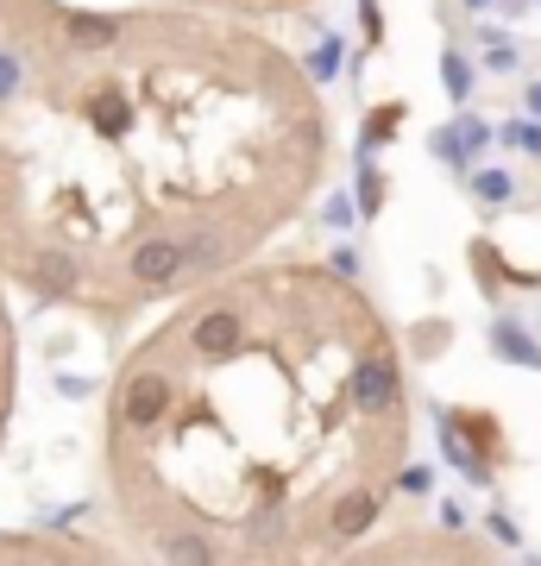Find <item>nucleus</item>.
Here are the masks:
<instances>
[{
	"label": "nucleus",
	"mask_w": 541,
	"mask_h": 566,
	"mask_svg": "<svg viewBox=\"0 0 541 566\" xmlns=\"http://www.w3.org/2000/svg\"><path fill=\"white\" fill-rule=\"evenodd\" d=\"M346 385H353V403H360L365 422H384V428L403 422V371H397V359H391L384 346H372V353L353 359Z\"/></svg>",
	"instance_id": "nucleus-1"
},
{
	"label": "nucleus",
	"mask_w": 541,
	"mask_h": 566,
	"mask_svg": "<svg viewBox=\"0 0 541 566\" xmlns=\"http://www.w3.org/2000/svg\"><path fill=\"white\" fill-rule=\"evenodd\" d=\"M126 277H133V290H145V296L177 290L183 277H196V271H189V245H183V233H145V240L126 252Z\"/></svg>",
	"instance_id": "nucleus-2"
},
{
	"label": "nucleus",
	"mask_w": 541,
	"mask_h": 566,
	"mask_svg": "<svg viewBox=\"0 0 541 566\" xmlns=\"http://www.w3.org/2000/svg\"><path fill=\"white\" fill-rule=\"evenodd\" d=\"M183 346H189L196 359H233L246 346V308H233V303L189 308V315H183Z\"/></svg>",
	"instance_id": "nucleus-3"
},
{
	"label": "nucleus",
	"mask_w": 541,
	"mask_h": 566,
	"mask_svg": "<svg viewBox=\"0 0 541 566\" xmlns=\"http://www.w3.org/2000/svg\"><path fill=\"white\" fill-rule=\"evenodd\" d=\"M384 516V491L378 485H346V491H334L327 497V542H360L365 528Z\"/></svg>",
	"instance_id": "nucleus-4"
},
{
	"label": "nucleus",
	"mask_w": 541,
	"mask_h": 566,
	"mask_svg": "<svg viewBox=\"0 0 541 566\" xmlns=\"http://www.w3.org/2000/svg\"><path fill=\"white\" fill-rule=\"evenodd\" d=\"M25 277H32V290H39L44 303H70V296H82V283H89L82 277V259L63 252V245H39Z\"/></svg>",
	"instance_id": "nucleus-5"
},
{
	"label": "nucleus",
	"mask_w": 541,
	"mask_h": 566,
	"mask_svg": "<svg viewBox=\"0 0 541 566\" xmlns=\"http://www.w3.org/2000/svg\"><path fill=\"white\" fill-rule=\"evenodd\" d=\"M164 566H227V547L215 535H201V528H158L152 535Z\"/></svg>",
	"instance_id": "nucleus-6"
},
{
	"label": "nucleus",
	"mask_w": 541,
	"mask_h": 566,
	"mask_svg": "<svg viewBox=\"0 0 541 566\" xmlns=\"http://www.w3.org/2000/svg\"><path fill=\"white\" fill-rule=\"evenodd\" d=\"M491 353H498L503 365H522V371H541V346L529 327L517 322H491Z\"/></svg>",
	"instance_id": "nucleus-7"
},
{
	"label": "nucleus",
	"mask_w": 541,
	"mask_h": 566,
	"mask_svg": "<svg viewBox=\"0 0 541 566\" xmlns=\"http://www.w3.org/2000/svg\"><path fill=\"white\" fill-rule=\"evenodd\" d=\"M63 32H70V44H82V51H101V44L121 39V20H107V13H70Z\"/></svg>",
	"instance_id": "nucleus-8"
},
{
	"label": "nucleus",
	"mask_w": 541,
	"mask_h": 566,
	"mask_svg": "<svg viewBox=\"0 0 541 566\" xmlns=\"http://www.w3.org/2000/svg\"><path fill=\"white\" fill-rule=\"evenodd\" d=\"M466 182H472V196H479V202H491V208H503L510 196H517V177H510V170H498V164H472V170H466Z\"/></svg>",
	"instance_id": "nucleus-9"
},
{
	"label": "nucleus",
	"mask_w": 541,
	"mask_h": 566,
	"mask_svg": "<svg viewBox=\"0 0 541 566\" xmlns=\"http://www.w3.org/2000/svg\"><path fill=\"white\" fill-rule=\"evenodd\" d=\"M441 88L454 107L472 102V63H466V51H441Z\"/></svg>",
	"instance_id": "nucleus-10"
},
{
	"label": "nucleus",
	"mask_w": 541,
	"mask_h": 566,
	"mask_svg": "<svg viewBox=\"0 0 541 566\" xmlns=\"http://www.w3.org/2000/svg\"><path fill=\"white\" fill-rule=\"evenodd\" d=\"M397 126H403V102H384V107H372V120H365V139H360V151H378L384 139H397Z\"/></svg>",
	"instance_id": "nucleus-11"
},
{
	"label": "nucleus",
	"mask_w": 541,
	"mask_h": 566,
	"mask_svg": "<svg viewBox=\"0 0 541 566\" xmlns=\"http://www.w3.org/2000/svg\"><path fill=\"white\" fill-rule=\"evenodd\" d=\"M353 182H360V214H378V208H384V170L372 164V151H360V170H353Z\"/></svg>",
	"instance_id": "nucleus-12"
},
{
	"label": "nucleus",
	"mask_w": 541,
	"mask_h": 566,
	"mask_svg": "<svg viewBox=\"0 0 541 566\" xmlns=\"http://www.w3.org/2000/svg\"><path fill=\"white\" fill-rule=\"evenodd\" d=\"M498 139L510 145V151H529V158H541V120H510Z\"/></svg>",
	"instance_id": "nucleus-13"
},
{
	"label": "nucleus",
	"mask_w": 541,
	"mask_h": 566,
	"mask_svg": "<svg viewBox=\"0 0 541 566\" xmlns=\"http://www.w3.org/2000/svg\"><path fill=\"white\" fill-rule=\"evenodd\" d=\"M428 145H435V158H441V164H454V170H472V158H466V145H460V126H441Z\"/></svg>",
	"instance_id": "nucleus-14"
},
{
	"label": "nucleus",
	"mask_w": 541,
	"mask_h": 566,
	"mask_svg": "<svg viewBox=\"0 0 541 566\" xmlns=\"http://www.w3.org/2000/svg\"><path fill=\"white\" fill-rule=\"evenodd\" d=\"M20 82H25V57L20 51H0V107L20 95Z\"/></svg>",
	"instance_id": "nucleus-15"
},
{
	"label": "nucleus",
	"mask_w": 541,
	"mask_h": 566,
	"mask_svg": "<svg viewBox=\"0 0 541 566\" xmlns=\"http://www.w3.org/2000/svg\"><path fill=\"white\" fill-rule=\"evenodd\" d=\"M397 491H409V497H428V491H435V465H403V472H397Z\"/></svg>",
	"instance_id": "nucleus-16"
},
{
	"label": "nucleus",
	"mask_w": 541,
	"mask_h": 566,
	"mask_svg": "<svg viewBox=\"0 0 541 566\" xmlns=\"http://www.w3.org/2000/svg\"><path fill=\"white\" fill-rule=\"evenodd\" d=\"M334 70H341V39H321V51L309 57V76H315V82H327Z\"/></svg>",
	"instance_id": "nucleus-17"
},
{
	"label": "nucleus",
	"mask_w": 541,
	"mask_h": 566,
	"mask_svg": "<svg viewBox=\"0 0 541 566\" xmlns=\"http://www.w3.org/2000/svg\"><path fill=\"white\" fill-rule=\"evenodd\" d=\"M485 528H491L503 547H522V528H517V516H510V510H491V516H485Z\"/></svg>",
	"instance_id": "nucleus-18"
},
{
	"label": "nucleus",
	"mask_w": 541,
	"mask_h": 566,
	"mask_svg": "<svg viewBox=\"0 0 541 566\" xmlns=\"http://www.w3.org/2000/svg\"><path fill=\"white\" fill-rule=\"evenodd\" d=\"M517 44H503V39H491V51H485V70H498V76H510V70H517Z\"/></svg>",
	"instance_id": "nucleus-19"
},
{
	"label": "nucleus",
	"mask_w": 541,
	"mask_h": 566,
	"mask_svg": "<svg viewBox=\"0 0 541 566\" xmlns=\"http://www.w3.org/2000/svg\"><path fill=\"white\" fill-rule=\"evenodd\" d=\"M460 145H466V158H479L485 145H491V126H485V120H460Z\"/></svg>",
	"instance_id": "nucleus-20"
},
{
	"label": "nucleus",
	"mask_w": 541,
	"mask_h": 566,
	"mask_svg": "<svg viewBox=\"0 0 541 566\" xmlns=\"http://www.w3.org/2000/svg\"><path fill=\"white\" fill-rule=\"evenodd\" d=\"M353 214H360V202H353V196H334L321 221H327V227H353Z\"/></svg>",
	"instance_id": "nucleus-21"
},
{
	"label": "nucleus",
	"mask_w": 541,
	"mask_h": 566,
	"mask_svg": "<svg viewBox=\"0 0 541 566\" xmlns=\"http://www.w3.org/2000/svg\"><path fill=\"white\" fill-rule=\"evenodd\" d=\"M360 25H365V44L384 39V20H378V0H360Z\"/></svg>",
	"instance_id": "nucleus-22"
},
{
	"label": "nucleus",
	"mask_w": 541,
	"mask_h": 566,
	"mask_svg": "<svg viewBox=\"0 0 541 566\" xmlns=\"http://www.w3.org/2000/svg\"><path fill=\"white\" fill-rule=\"evenodd\" d=\"M58 390L70 397V403H82V397H95V385H89V378H70V371L58 378Z\"/></svg>",
	"instance_id": "nucleus-23"
},
{
	"label": "nucleus",
	"mask_w": 541,
	"mask_h": 566,
	"mask_svg": "<svg viewBox=\"0 0 541 566\" xmlns=\"http://www.w3.org/2000/svg\"><path fill=\"white\" fill-rule=\"evenodd\" d=\"M327 271H334V277H360V252H334Z\"/></svg>",
	"instance_id": "nucleus-24"
},
{
	"label": "nucleus",
	"mask_w": 541,
	"mask_h": 566,
	"mask_svg": "<svg viewBox=\"0 0 541 566\" xmlns=\"http://www.w3.org/2000/svg\"><path fill=\"white\" fill-rule=\"evenodd\" d=\"M441 528H447V535H460V528H466V510H460V504H441Z\"/></svg>",
	"instance_id": "nucleus-25"
},
{
	"label": "nucleus",
	"mask_w": 541,
	"mask_h": 566,
	"mask_svg": "<svg viewBox=\"0 0 541 566\" xmlns=\"http://www.w3.org/2000/svg\"><path fill=\"white\" fill-rule=\"evenodd\" d=\"M522 107H529V120H541V82H529V95H522Z\"/></svg>",
	"instance_id": "nucleus-26"
},
{
	"label": "nucleus",
	"mask_w": 541,
	"mask_h": 566,
	"mask_svg": "<svg viewBox=\"0 0 541 566\" xmlns=\"http://www.w3.org/2000/svg\"><path fill=\"white\" fill-rule=\"evenodd\" d=\"M517 566H541V560H535V554H529V560H517Z\"/></svg>",
	"instance_id": "nucleus-27"
}]
</instances>
